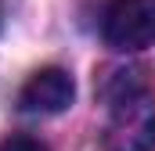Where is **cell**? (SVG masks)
Wrapping results in <instances>:
<instances>
[{"label": "cell", "mask_w": 155, "mask_h": 151, "mask_svg": "<svg viewBox=\"0 0 155 151\" xmlns=\"http://www.w3.org/2000/svg\"><path fill=\"white\" fill-rule=\"evenodd\" d=\"M108 101V126L105 148L108 151H155V94L141 65L116 69L105 79Z\"/></svg>", "instance_id": "1"}, {"label": "cell", "mask_w": 155, "mask_h": 151, "mask_svg": "<svg viewBox=\"0 0 155 151\" xmlns=\"http://www.w3.org/2000/svg\"><path fill=\"white\" fill-rule=\"evenodd\" d=\"M0 151H47V144L36 137H25V133H11L0 140Z\"/></svg>", "instance_id": "4"}, {"label": "cell", "mask_w": 155, "mask_h": 151, "mask_svg": "<svg viewBox=\"0 0 155 151\" xmlns=\"http://www.w3.org/2000/svg\"><path fill=\"white\" fill-rule=\"evenodd\" d=\"M101 36L112 50H144L155 43V0H112L101 18Z\"/></svg>", "instance_id": "2"}, {"label": "cell", "mask_w": 155, "mask_h": 151, "mask_svg": "<svg viewBox=\"0 0 155 151\" xmlns=\"http://www.w3.org/2000/svg\"><path fill=\"white\" fill-rule=\"evenodd\" d=\"M72 97H76V83L65 69H40L22 86L18 104H22V112L33 115H58L72 104Z\"/></svg>", "instance_id": "3"}]
</instances>
